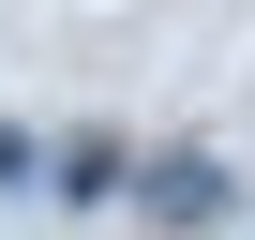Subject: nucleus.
I'll return each instance as SVG.
<instances>
[{
	"label": "nucleus",
	"mask_w": 255,
	"mask_h": 240,
	"mask_svg": "<svg viewBox=\"0 0 255 240\" xmlns=\"http://www.w3.org/2000/svg\"><path fill=\"white\" fill-rule=\"evenodd\" d=\"M150 210H180V225H210V210H225V165H150Z\"/></svg>",
	"instance_id": "nucleus-1"
}]
</instances>
